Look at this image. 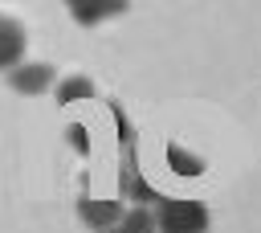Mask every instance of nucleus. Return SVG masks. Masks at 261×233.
I'll use <instances>...</instances> for the list:
<instances>
[{"instance_id": "nucleus-1", "label": "nucleus", "mask_w": 261, "mask_h": 233, "mask_svg": "<svg viewBox=\"0 0 261 233\" xmlns=\"http://www.w3.org/2000/svg\"><path fill=\"white\" fill-rule=\"evenodd\" d=\"M114 119H118V135H122V159H118V192H122V200H135V204H143V200H155L159 204V192L139 176V159H135V131L126 127V114L114 106Z\"/></svg>"}, {"instance_id": "nucleus-2", "label": "nucleus", "mask_w": 261, "mask_h": 233, "mask_svg": "<svg viewBox=\"0 0 261 233\" xmlns=\"http://www.w3.org/2000/svg\"><path fill=\"white\" fill-rule=\"evenodd\" d=\"M155 229H159V233H208V208H204L200 200L159 196Z\"/></svg>"}, {"instance_id": "nucleus-3", "label": "nucleus", "mask_w": 261, "mask_h": 233, "mask_svg": "<svg viewBox=\"0 0 261 233\" xmlns=\"http://www.w3.org/2000/svg\"><path fill=\"white\" fill-rule=\"evenodd\" d=\"M20 53H24V29L12 16H0V69L8 74Z\"/></svg>"}, {"instance_id": "nucleus-4", "label": "nucleus", "mask_w": 261, "mask_h": 233, "mask_svg": "<svg viewBox=\"0 0 261 233\" xmlns=\"http://www.w3.org/2000/svg\"><path fill=\"white\" fill-rule=\"evenodd\" d=\"M49 78H53V69H49L45 61H37V65H12V69H8V82H12V90H20V94L45 90Z\"/></svg>"}, {"instance_id": "nucleus-5", "label": "nucleus", "mask_w": 261, "mask_h": 233, "mask_svg": "<svg viewBox=\"0 0 261 233\" xmlns=\"http://www.w3.org/2000/svg\"><path fill=\"white\" fill-rule=\"evenodd\" d=\"M65 4H69L73 20H82V25H98V20L126 8V0H65Z\"/></svg>"}, {"instance_id": "nucleus-6", "label": "nucleus", "mask_w": 261, "mask_h": 233, "mask_svg": "<svg viewBox=\"0 0 261 233\" xmlns=\"http://www.w3.org/2000/svg\"><path fill=\"white\" fill-rule=\"evenodd\" d=\"M82 221L90 225V229H98V233H106L110 225H118V217H122V204H114V200H102V204H94L90 196H82Z\"/></svg>"}, {"instance_id": "nucleus-7", "label": "nucleus", "mask_w": 261, "mask_h": 233, "mask_svg": "<svg viewBox=\"0 0 261 233\" xmlns=\"http://www.w3.org/2000/svg\"><path fill=\"white\" fill-rule=\"evenodd\" d=\"M167 164H171V172H179V176H200V172H204V159L192 155V151H184L179 143H167Z\"/></svg>"}, {"instance_id": "nucleus-8", "label": "nucleus", "mask_w": 261, "mask_h": 233, "mask_svg": "<svg viewBox=\"0 0 261 233\" xmlns=\"http://www.w3.org/2000/svg\"><path fill=\"white\" fill-rule=\"evenodd\" d=\"M106 233H155V217L143 208H130V217H118V225H110Z\"/></svg>"}, {"instance_id": "nucleus-9", "label": "nucleus", "mask_w": 261, "mask_h": 233, "mask_svg": "<svg viewBox=\"0 0 261 233\" xmlns=\"http://www.w3.org/2000/svg\"><path fill=\"white\" fill-rule=\"evenodd\" d=\"M98 90H94V82L90 78H65L61 86H57V98L61 102H73V98H94Z\"/></svg>"}, {"instance_id": "nucleus-10", "label": "nucleus", "mask_w": 261, "mask_h": 233, "mask_svg": "<svg viewBox=\"0 0 261 233\" xmlns=\"http://www.w3.org/2000/svg\"><path fill=\"white\" fill-rule=\"evenodd\" d=\"M69 143H73L82 155L90 151V143H86V127H82V123H73V127H69Z\"/></svg>"}]
</instances>
